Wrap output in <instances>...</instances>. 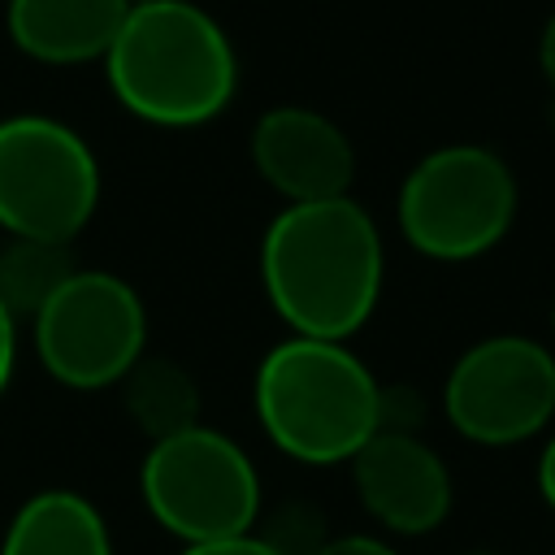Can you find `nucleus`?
Wrapping results in <instances>:
<instances>
[{
	"mask_svg": "<svg viewBox=\"0 0 555 555\" xmlns=\"http://www.w3.org/2000/svg\"><path fill=\"white\" fill-rule=\"evenodd\" d=\"M251 169L269 191L286 204H312L351 195L356 182V147L347 130L308 104H273L256 117L247 139Z\"/></svg>",
	"mask_w": 555,
	"mask_h": 555,
	"instance_id": "obj_10",
	"label": "nucleus"
},
{
	"mask_svg": "<svg viewBox=\"0 0 555 555\" xmlns=\"http://www.w3.org/2000/svg\"><path fill=\"white\" fill-rule=\"evenodd\" d=\"M251 403L264 438L295 464H347L382 429V382L334 338L286 334L251 377Z\"/></svg>",
	"mask_w": 555,
	"mask_h": 555,
	"instance_id": "obj_3",
	"label": "nucleus"
},
{
	"mask_svg": "<svg viewBox=\"0 0 555 555\" xmlns=\"http://www.w3.org/2000/svg\"><path fill=\"white\" fill-rule=\"evenodd\" d=\"M351 490L360 507L390 538L434 533L455 503V481L447 460L408 429H377L351 460Z\"/></svg>",
	"mask_w": 555,
	"mask_h": 555,
	"instance_id": "obj_9",
	"label": "nucleus"
},
{
	"mask_svg": "<svg viewBox=\"0 0 555 555\" xmlns=\"http://www.w3.org/2000/svg\"><path fill=\"white\" fill-rule=\"evenodd\" d=\"M139 494L147 516L182 546L251 533L260 525V473L251 455L204 421L147 442Z\"/></svg>",
	"mask_w": 555,
	"mask_h": 555,
	"instance_id": "obj_5",
	"label": "nucleus"
},
{
	"mask_svg": "<svg viewBox=\"0 0 555 555\" xmlns=\"http://www.w3.org/2000/svg\"><path fill=\"white\" fill-rule=\"evenodd\" d=\"M551 334H555V304H551Z\"/></svg>",
	"mask_w": 555,
	"mask_h": 555,
	"instance_id": "obj_21",
	"label": "nucleus"
},
{
	"mask_svg": "<svg viewBox=\"0 0 555 555\" xmlns=\"http://www.w3.org/2000/svg\"><path fill=\"white\" fill-rule=\"evenodd\" d=\"M308 555H399V551L382 533H338V538L325 533Z\"/></svg>",
	"mask_w": 555,
	"mask_h": 555,
	"instance_id": "obj_15",
	"label": "nucleus"
},
{
	"mask_svg": "<svg viewBox=\"0 0 555 555\" xmlns=\"http://www.w3.org/2000/svg\"><path fill=\"white\" fill-rule=\"evenodd\" d=\"M0 555H113V533L87 494L48 486L9 516Z\"/></svg>",
	"mask_w": 555,
	"mask_h": 555,
	"instance_id": "obj_12",
	"label": "nucleus"
},
{
	"mask_svg": "<svg viewBox=\"0 0 555 555\" xmlns=\"http://www.w3.org/2000/svg\"><path fill=\"white\" fill-rule=\"evenodd\" d=\"M100 65L113 100L160 130L208 126L238 91V52L195 0L130 4Z\"/></svg>",
	"mask_w": 555,
	"mask_h": 555,
	"instance_id": "obj_2",
	"label": "nucleus"
},
{
	"mask_svg": "<svg viewBox=\"0 0 555 555\" xmlns=\"http://www.w3.org/2000/svg\"><path fill=\"white\" fill-rule=\"evenodd\" d=\"M126 4H152V0H126Z\"/></svg>",
	"mask_w": 555,
	"mask_h": 555,
	"instance_id": "obj_22",
	"label": "nucleus"
},
{
	"mask_svg": "<svg viewBox=\"0 0 555 555\" xmlns=\"http://www.w3.org/2000/svg\"><path fill=\"white\" fill-rule=\"evenodd\" d=\"M100 160L61 117H0V230L9 238L74 243L100 208Z\"/></svg>",
	"mask_w": 555,
	"mask_h": 555,
	"instance_id": "obj_6",
	"label": "nucleus"
},
{
	"mask_svg": "<svg viewBox=\"0 0 555 555\" xmlns=\"http://www.w3.org/2000/svg\"><path fill=\"white\" fill-rule=\"evenodd\" d=\"M520 186L512 165L486 143H442L399 182L395 217L403 243L438 264L490 256L516 225Z\"/></svg>",
	"mask_w": 555,
	"mask_h": 555,
	"instance_id": "obj_4",
	"label": "nucleus"
},
{
	"mask_svg": "<svg viewBox=\"0 0 555 555\" xmlns=\"http://www.w3.org/2000/svg\"><path fill=\"white\" fill-rule=\"evenodd\" d=\"M386 243L351 195L282 204L260 234V286L291 334L351 343L382 299Z\"/></svg>",
	"mask_w": 555,
	"mask_h": 555,
	"instance_id": "obj_1",
	"label": "nucleus"
},
{
	"mask_svg": "<svg viewBox=\"0 0 555 555\" xmlns=\"http://www.w3.org/2000/svg\"><path fill=\"white\" fill-rule=\"evenodd\" d=\"M538 69H542V78L555 95V13L542 22V35H538Z\"/></svg>",
	"mask_w": 555,
	"mask_h": 555,
	"instance_id": "obj_19",
	"label": "nucleus"
},
{
	"mask_svg": "<svg viewBox=\"0 0 555 555\" xmlns=\"http://www.w3.org/2000/svg\"><path fill=\"white\" fill-rule=\"evenodd\" d=\"M43 373L65 390H108L147 351V308L108 269H74L69 282L30 317Z\"/></svg>",
	"mask_w": 555,
	"mask_h": 555,
	"instance_id": "obj_7",
	"label": "nucleus"
},
{
	"mask_svg": "<svg viewBox=\"0 0 555 555\" xmlns=\"http://www.w3.org/2000/svg\"><path fill=\"white\" fill-rule=\"evenodd\" d=\"M178 555H282L260 529L251 533H234V538H217V542H195V546H182Z\"/></svg>",
	"mask_w": 555,
	"mask_h": 555,
	"instance_id": "obj_16",
	"label": "nucleus"
},
{
	"mask_svg": "<svg viewBox=\"0 0 555 555\" xmlns=\"http://www.w3.org/2000/svg\"><path fill=\"white\" fill-rule=\"evenodd\" d=\"M464 555H499V551H464Z\"/></svg>",
	"mask_w": 555,
	"mask_h": 555,
	"instance_id": "obj_20",
	"label": "nucleus"
},
{
	"mask_svg": "<svg viewBox=\"0 0 555 555\" xmlns=\"http://www.w3.org/2000/svg\"><path fill=\"white\" fill-rule=\"evenodd\" d=\"M117 390H121L126 416L134 421V429L147 442H160V438H173V434L199 425V412H204L199 382L173 356L143 351L130 364V373L117 382Z\"/></svg>",
	"mask_w": 555,
	"mask_h": 555,
	"instance_id": "obj_13",
	"label": "nucleus"
},
{
	"mask_svg": "<svg viewBox=\"0 0 555 555\" xmlns=\"http://www.w3.org/2000/svg\"><path fill=\"white\" fill-rule=\"evenodd\" d=\"M538 494H542V503L555 512V434H551L546 447L538 451Z\"/></svg>",
	"mask_w": 555,
	"mask_h": 555,
	"instance_id": "obj_18",
	"label": "nucleus"
},
{
	"mask_svg": "<svg viewBox=\"0 0 555 555\" xmlns=\"http://www.w3.org/2000/svg\"><path fill=\"white\" fill-rule=\"evenodd\" d=\"M74 243L9 238L0 247V308L22 325L30 321L74 273Z\"/></svg>",
	"mask_w": 555,
	"mask_h": 555,
	"instance_id": "obj_14",
	"label": "nucleus"
},
{
	"mask_svg": "<svg viewBox=\"0 0 555 555\" xmlns=\"http://www.w3.org/2000/svg\"><path fill=\"white\" fill-rule=\"evenodd\" d=\"M447 425L477 447H520L555 421V347L490 334L455 356L442 382Z\"/></svg>",
	"mask_w": 555,
	"mask_h": 555,
	"instance_id": "obj_8",
	"label": "nucleus"
},
{
	"mask_svg": "<svg viewBox=\"0 0 555 555\" xmlns=\"http://www.w3.org/2000/svg\"><path fill=\"white\" fill-rule=\"evenodd\" d=\"M13 364H17V321L0 308V395L13 382Z\"/></svg>",
	"mask_w": 555,
	"mask_h": 555,
	"instance_id": "obj_17",
	"label": "nucleus"
},
{
	"mask_svg": "<svg viewBox=\"0 0 555 555\" xmlns=\"http://www.w3.org/2000/svg\"><path fill=\"white\" fill-rule=\"evenodd\" d=\"M126 13V0H9L4 30L22 56L65 69L104 61Z\"/></svg>",
	"mask_w": 555,
	"mask_h": 555,
	"instance_id": "obj_11",
	"label": "nucleus"
}]
</instances>
